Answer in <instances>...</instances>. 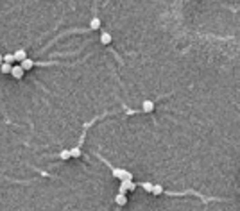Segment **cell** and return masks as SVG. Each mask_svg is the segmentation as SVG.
<instances>
[{
    "instance_id": "11",
    "label": "cell",
    "mask_w": 240,
    "mask_h": 211,
    "mask_svg": "<svg viewBox=\"0 0 240 211\" xmlns=\"http://www.w3.org/2000/svg\"><path fill=\"white\" fill-rule=\"evenodd\" d=\"M70 157H81V147H74V149H70Z\"/></svg>"
},
{
    "instance_id": "15",
    "label": "cell",
    "mask_w": 240,
    "mask_h": 211,
    "mask_svg": "<svg viewBox=\"0 0 240 211\" xmlns=\"http://www.w3.org/2000/svg\"><path fill=\"white\" fill-rule=\"evenodd\" d=\"M2 63H4V56H0V65H2Z\"/></svg>"
},
{
    "instance_id": "10",
    "label": "cell",
    "mask_w": 240,
    "mask_h": 211,
    "mask_svg": "<svg viewBox=\"0 0 240 211\" xmlns=\"http://www.w3.org/2000/svg\"><path fill=\"white\" fill-rule=\"evenodd\" d=\"M151 193H154V195H161V193H165V190H163V186H161V184H154Z\"/></svg>"
},
{
    "instance_id": "13",
    "label": "cell",
    "mask_w": 240,
    "mask_h": 211,
    "mask_svg": "<svg viewBox=\"0 0 240 211\" xmlns=\"http://www.w3.org/2000/svg\"><path fill=\"white\" fill-rule=\"evenodd\" d=\"M4 63H11V65H13V63H15V56L13 54H6L4 56Z\"/></svg>"
},
{
    "instance_id": "8",
    "label": "cell",
    "mask_w": 240,
    "mask_h": 211,
    "mask_svg": "<svg viewBox=\"0 0 240 211\" xmlns=\"http://www.w3.org/2000/svg\"><path fill=\"white\" fill-rule=\"evenodd\" d=\"M13 56H15V61H24L27 57V52L25 50H16Z\"/></svg>"
},
{
    "instance_id": "7",
    "label": "cell",
    "mask_w": 240,
    "mask_h": 211,
    "mask_svg": "<svg viewBox=\"0 0 240 211\" xmlns=\"http://www.w3.org/2000/svg\"><path fill=\"white\" fill-rule=\"evenodd\" d=\"M100 43L102 45H109L111 43V34L109 32H100Z\"/></svg>"
},
{
    "instance_id": "2",
    "label": "cell",
    "mask_w": 240,
    "mask_h": 211,
    "mask_svg": "<svg viewBox=\"0 0 240 211\" xmlns=\"http://www.w3.org/2000/svg\"><path fill=\"white\" fill-rule=\"evenodd\" d=\"M24 73H25V70L20 66V65H15V66L11 68V75H13L15 79H22V77H24Z\"/></svg>"
},
{
    "instance_id": "12",
    "label": "cell",
    "mask_w": 240,
    "mask_h": 211,
    "mask_svg": "<svg viewBox=\"0 0 240 211\" xmlns=\"http://www.w3.org/2000/svg\"><path fill=\"white\" fill-rule=\"evenodd\" d=\"M138 186H142V188H143V190H145V192H147V193H151V192H152V186H154V184H151V183H140Z\"/></svg>"
},
{
    "instance_id": "4",
    "label": "cell",
    "mask_w": 240,
    "mask_h": 211,
    "mask_svg": "<svg viewBox=\"0 0 240 211\" xmlns=\"http://www.w3.org/2000/svg\"><path fill=\"white\" fill-rule=\"evenodd\" d=\"M90 29H91V30L100 29V18H99V16H93V18L90 20Z\"/></svg>"
},
{
    "instance_id": "1",
    "label": "cell",
    "mask_w": 240,
    "mask_h": 211,
    "mask_svg": "<svg viewBox=\"0 0 240 211\" xmlns=\"http://www.w3.org/2000/svg\"><path fill=\"white\" fill-rule=\"evenodd\" d=\"M100 159L106 163V165H109L104 157H100ZM109 168H111V174H113V177H117V179H129V181H133V172H127V170H124V168H115V166H111L109 165Z\"/></svg>"
},
{
    "instance_id": "16",
    "label": "cell",
    "mask_w": 240,
    "mask_h": 211,
    "mask_svg": "<svg viewBox=\"0 0 240 211\" xmlns=\"http://www.w3.org/2000/svg\"><path fill=\"white\" fill-rule=\"evenodd\" d=\"M238 193H240V190H238Z\"/></svg>"
},
{
    "instance_id": "9",
    "label": "cell",
    "mask_w": 240,
    "mask_h": 211,
    "mask_svg": "<svg viewBox=\"0 0 240 211\" xmlns=\"http://www.w3.org/2000/svg\"><path fill=\"white\" fill-rule=\"evenodd\" d=\"M11 68H13L11 63H2V65H0V72L2 73H11Z\"/></svg>"
},
{
    "instance_id": "14",
    "label": "cell",
    "mask_w": 240,
    "mask_h": 211,
    "mask_svg": "<svg viewBox=\"0 0 240 211\" xmlns=\"http://www.w3.org/2000/svg\"><path fill=\"white\" fill-rule=\"evenodd\" d=\"M59 157H61V159H70V150H61Z\"/></svg>"
},
{
    "instance_id": "6",
    "label": "cell",
    "mask_w": 240,
    "mask_h": 211,
    "mask_svg": "<svg viewBox=\"0 0 240 211\" xmlns=\"http://www.w3.org/2000/svg\"><path fill=\"white\" fill-rule=\"evenodd\" d=\"M20 63H22V65H20V66H22V68H24L25 72H29L30 68H33V66H34V63H33V61H30L29 57H25L24 61H20Z\"/></svg>"
},
{
    "instance_id": "5",
    "label": "cell",
    "mask_w": 240,
    "mask_h": 211,
    "mask_svg": "<svg viewBox=\"0 0 240 211\" xmlns=\"http://www.w3.org/2000/svg\"><path fill=\"white\" fill-rule=\"evenodd\" d=\"M115 202H117V206H126L127 204V197L124 193H118L117 197H115Z\"/></svg>"
},
{
    "instance_id": "3",
    "label": "cell",
    "mask_w": 240,
    "mask_h": 211,
    "mask_svg": "<svg viewBox=\"0 0 240 211\" xmlns=\"http://www.w3.org/2000/svg\"><path fill=\"white\" fill-rule=\"evenodd\" d=\"M152 111H154V102L152 100H143L142 113H152Z\"/></svg>"
}]
</instances>
